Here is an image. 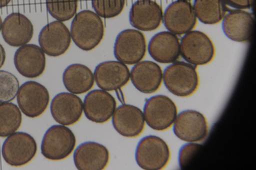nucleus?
<instances>
[{"label":"nucleus","mask_w":256,"mask_h":170,"mask_svg":"<svg viewBox=\"0 0 256 170\" xmlns=\"http://www.w3.org/2000/svg\"><path fill=\"white\" fill-rule=\"evenodd\" d=\"M6 59V52L3 46L0 44V68L4 64Z\"/></svg>","instance_id":"nucleus-32"},{"label":"nucleus","mask_w":256,"mask_h":170,"mask_svg":"<svg viewBox=\"0 0 256 170\" xmlns=\"http://www.w3.org/2000/svg\"><path fill=\"white\" fill-rule=\"evenodd\" d=\"M71 35L66 26L60 21L51 22L41 29L38 43L42 51L50 56L64 54L71 43Z\"/></svg>","instance_id":"nucleus-12"},{"label":"nucleus","mask_w":256,"mask_h":170,"mask_svg":"<svg viewBox=\"0 0 256 170\" xmlns=\"http://www.w3.org/2000/svg\"><path fill=\"white\" fill-rule=\"evenodd\" d=\"M12 0H0V8L6 6Z\"/></svg>","instance_id":"nucleus-33"},{"label":"nucleus","mask_w":256,"mask_h":170,"mask_svg":"<svg viewBox=\"0 0 256 170\" xmlns=\"http://www.w3.org/2000/svg\"><path fill=\"white\" fill-rule=\"evenodd\" d=\"M162 17L160 5L153 0H138L132 5L129 13L130 24L136 29L146 31L157 29Z\"/></svg>","instance_id":"nucleus-16"},{"label":"nucleus","mask_w":256,"mask_h":170,"mask_svg":"<svg viewBox=\"0 0 256 170\" xmlns=\"http://www.w3.org/2000/svg\"><path fill=\"white\" fill-rule=\"evenodd\" d=\"M183 0L189 1V0Z\"/></svg>","instance_id":"nucleus-35"},{"label":"nucleus","mask_w":256,"mask_h":170,"mask_svg":"<svg viewBox=\"0 0 256 170\" xmlns=\"http://www.w3.org/2000/svg\"><path fill=\"white\" fill-rule=\"evenodd\" d=\"M94 76L99 88L112 91L120 89L128 83L130 72L127 66L120 61H106L96 66Z\"/></svg>","instance_id":"nucleus-15"},{"label":"nucleus","mask_w":256,"mask_h":170,"mask_svg":"<svg viewBox=\"0 0 256 170\" xmlns=\"http://www.w3.org/2000/svg\"><path fill=\"white\" fill-rule=\"evenodd\" d=\"M37 145L30 134L17 132L8 136L2 147V155L9 165L18 167L26 165L36 156Z\"/></svg>","instance_id":"nucleus-6"},{"label":"nucleus","mask_w":256,"mask_h":170,"mask_svg":"<svg viewBox=\"0 0 256 170\" xmlns=\"http://www.w3.org/2000/svg\"><path fill=\"white\" fill-rule=\"evenodd\" d=\"M22 121L21 112L12 103L0 104V137H6L16 132Z\"/></svg>","instance_id":"nucleus-26"},{"label":"nucleus","mask_w":256,"mask_h":170,"mask_svg":"<svg viewBox=\"0 0 256 170\" xmlns=\"http://www.w3.org/2000/svg\"><path fill=\"white\" fill-rule=\"evenodd\" d=\"M14 62L16 70L22 76L34 78L44 72L46 59L40 47L36 44H26L16 50Z\"/></svg>","instance_id":"nucleus-14"},{"label":"nucleus","mask_w":256,"mask_h":170,"mask_svg":"<svg viewBox=\"0 0 256 170\" xmlns=\"http://www.w3.org/2000/svg\"><path fill=\"white\" fill-rule=\"evenodd\" d=\"M202 146L201 144L195 142H190L180 147L178 156V164L180 169H184L188 166Z\"/></svg>","instance_id":"nucleus-30"},{"label":"nucleus","mask_w":256,"mask_h":170,"mask_svg":"<svg viewBox=\"0 0 256 170\" xmlns=\"http://www.w3.org/2000/svg\"><path fill=\"white\" fill-rule=\"evenodd\" d=\"M254 0H224L226 5L238 9H246L251 8Z\"/></svg>","instance_id":"nucleus-31"},{"label":"nucleus","mask_w":256,"mask_h":170,"mask_svg":"<svg viewBox=\"0 0 256 170\" xmlns=\"http://www.w3.org/2000/svg\"><path fill=\"white\" fill-rule=\"evenodd\" d=\"M180 54L188 63L196 66L204 65L212 60L215 48L207 34L201 31L192 30L182 38Z\"/></svg>","instance_id":"nucleus-5"},{"label":"nucleus","mask_w":256,"mask_h":170,"mask_svg":"<svg viewBox=\"0 0 256 170\" xmlns=\"http://www.w3.org/2000/svg\"><path fill=\"white\" fill-rule=\"evenodd\" d=\"M193 7L197 18L206 24L219 23L228 10L224 0H194Z\"/></svg>","instance_id":"nucleus-25"},{"label":"nucleus","mask_w":256,"mask_h":170,"mask_svg":"<svg viewBox=\"0 0 256 170\" xmlns=\"http://www.w3.org/2000/svg\"><path fill=\"white\" fill-rule=\"evenodd\" d=\"M164 83L172 94L181 97L193 94L199 85L196 66L184 61H176L167 66L162 73Z\"/></svg>","instance_id":"nucleus-2"},{"label":"nucleus","mask_w":256,"mask_h":170,"mask_svg":"<svg viewBox=\"0 0 256 170\" xmlns=\"http://www.w3.org/2000/svg\"><path fill=\"white\" fill-rule=\"evenodd\" d=\"M2 19L1 16L0 15V31L1 30V29H2Z\"/></svg>","instance_id":"nucleus-34"},{"label":"nucleus","mask_w":256,"mask_h":170,"mask_svg":"<svg viewBox=\"0 0 256 170\" xmlns=\"http://www.w3.org/2000/svg\"><path fill=\"white\" fill-rule=\"evenodd\" d=\"M146 51L144 34L134 29H124L117 35L114 47L116 58L126 64L133 65L140 61Z\"/></svg>","instance_id":"nucleus-8"},{"label":"nucleus","mask_w":256,"mask_h":170,"mask_svg":"<svg viewBox=\"0 0 256 170\" xmlns=\"http://www.w3.org/2000/svg\"><path fill=\"white\" fill-rule=\"evenodd\" d=\"M76 144V137L70 129L62 125H53L44 134L41 153L50 160H62L72 154Z\"/></svg>","instance_id":"nucleus-4"},{"label":"nucleus","mask_w":256,"mask_h":170,"mask_svg":"<svg viewBox=\"0 0 256 170\" xmlns=\"http://www.w3.org/2000/svg\"><path fill=\"white\" fill-rule=\"evenodd\" d=\"M19 82L12 73L0 70V104L13 100L19 89Z\"/></svg>","instance_id":"nucleus-28"},{"label":"nucleus","mask_w":256,"mask_h":170,"mask_svg":"<svg viewBox=\"0 0 256 170\" xmlns=\"http://www.w3.org/2000/svg\"><path fill=\"white\" fill-rule=\"evenodd\" d=\"M161 67L154 62L145 60L137 63L130 73L131 81L139 91L145 94L156 92L162 81Z\"/></svg>","instance_id":"nucleus-21"},{"label":"nucleus","mask_w":256,"mask_h":170,"mask_svg":"<svg viewBox=\"0 0 256 170\" xmlns=\"http://www.w3.org/2000/svg\"><path fill=\"white\" fill-rule=\"evenodd\" d=\"M176 116L173 131L180 140L187 142H198L206 138L208 133V122L200 112L186 110Z\"/></svg>","instance_id":"nucleus-11"},{"label":"nucleus","mask_w":256,"mask_h":170,"mask_svg":"<svg viewBox=\"0 0 256 170\" xmlns=\"http://www.w3.org/2000/svg\"><path fill=\"white\" fill-rule=\"evenodd\" d=\"M148 49L150 56L156 61L172 63L180 55V41L176 34L169 31H161L152 37Z\"/></svg>","instance_id":"nucleus-23"},{"label":"nucleus","mask_w":256,"mask_h":170,"mask_svg":"<svg viewBox=\"0 0 256 170\" xmlns=\"http://www.w3.org/2000/svg\"><path fill=\"white\" fill-rule=\"evenodd\" d=\"M254 22V18L251 13L236 9L226 13L222 20V29L230 40L244 42L250 38Z\"/></svg>","instance_id":"nucleus-22"},{"label":"nucleus","mask_w":256,"mask_h":170,"mask_svg":"<svg viewBox=\"0 0 256 170\" xmlns=\"http://www.w3.org/2000/svg\"><path fill=\"white\" fill-rule=\"evenodd\" d=\"M174 102L168 97L157 95L148 98L144 108V116L147 125L152 129L163 131L170 128L177 116Z\"/></svg>","instance_id":"nucleus-7"},{"label":"nucleus","mask_w":256,"mask_h":170,"mask_svg":"<svg viewBox=\"0 0 256 170\" xmlns=\"http://www.w3.org/2000/svg\"><path fill=\"white\" fill-rule=\"evenodd\" d=\"M1 30L5 42L14 47L27 44L34 34V27L30 20L19 12H13L7 16Z\"/></svg>","instance_id":"nucleus-20"},{"label":"nucleus","mask_w":256,"mask_h":170,"mask_svg":"<svg viewBox=\"0 0 256 170\" xmlns=\"http://www.w3.org/2000/svg\"><path fill=\"white\" fill-rule=\"evenodd\" d=\"M49 13L58 21H67L76 14L78 0H46Z\"/></svg>","instance_id":"nucleus-27"},{"label":"nucleus","mask_w":256,"mask_h":170,"mask_svg":"<svg viewBox=\"0 0 256 170\" xmlns=\"http://www.w3.org/2000/svg\"><path fill=\"white\" fill-rule=\"evenodd\" d=\"M126 0H92V8L100 16L114 17L123 10Z\"/></svg>","instance_id":"nucleus-29"},{"label":"nucleus","mask_w":256,"mask_h":170,"mask_svg":"<svg viewBox=\"0 0 256 170\" xmlns=\"http://www.w3.org/2000/svg\"><path fill=\"white\" fill-rule=\"evenodd\" d=\"M112 123L118 133L128 138L138 136L145 126L142 111L136 106L126 104L116 109L112 115Z\"/></svg>","instance_id":"nucleus-18"},{"label":"nucleus","mask_w":256,"mask_h":170,"mask_svg":"<svg viewBox=\"0 0 256 170\" xmlns=\"http://www.w3.org/2000/svg\"><path fill=\"white\" fill-rule=\"evenodd\" d=\"M110 153L104 145L94 142H86L75 150L74 161L80 170H102L109 162Z\"/></svg>","instance_id":"nucleus-19"},{"label":"nucleus","mask_w":256,"mask_h":170,"mask_svg":"<svg viewBox=\"0 0 256 170\" xmlns=\"http://www.w3.org/2000/svg\"><path fill=\"white\" fill-rule=\"evenodd\" d=\"M17 102L21 111L27 117L40 116L47 108L50 95L47 89L34 81H28L19 87Z\"/></svg>","instance_id":"nucleus-9"},{"label":"nucleus","mask_w":256,"mask_h":170,"mask_svg":"<svg viewBox=\"0 0 256 170\" xmlns=\"http://www.w3.org/2000/svg\"><path fill=\"white\" fill-rule=\"evenodd\" d=\"M170 157L166 142L156 136L148 135L138 143L135 158L138 166L144 170H160L168 165Z\"/></svg>","instance_id":"nucleus-3"},{"label":"nucleus","mask_w":256,"mask_h":170,"mask_svg":"<svg viewBox=\"0 0 256 170\" xmlns=\"http://www.w3.org/2000/svg\"><path fill=\"white\" fill-rule=\"evenodd\" d=\"M162 20L168 31L176 35H182L194 28L197 17L193 5L189 1L176 0L166 8Z\"/></svg>","instance_id":"nucleus-10"},{"label":"nucleus","mask_w":256,"mask_h":170,"mask_svg":"<svg viewBox=\"0 0 256 170\" xmlns=\"http://www.w3.org/2000/svg\"><path fill=\"white\" fill-rule=\"evenodd\" d=\"M50 110L54 120L58 123L70 126L79 121L83 112V103L74 94L62 92L52 100Z\"/></svg>","instance_id":"nucleus-17"},{"label":"nucleus","mask_w":256,"mask_h":170,"mask_svg":"<svg viewBox=\"0 0 256 170\" xmlns=\"http://www.w3.org/2000/svg\"><path fill=\"white\" fill-rule=\"evenodd\" d=\"M104 32L102 19L90 10L80 11L71 23V38L76 45L83 50L90 51L97 46L103 38Z\"/></svg>","instance_id":"nucleus-1"},{"label":"nucleus","mask_w":256,"mask_h":170,"mask_svg":"<svg viewBox=\"0 0 256 170\" xmlns=\"http://www.w3.org/2000/svg\"><path fill=\"white\" fill-rule=\"evenodd\" d=\"M116 107L114 98L106 91L100 89L88 92L83 104L86 117L98 124H102L110 120Z\"/></svg>","instance_id":"nucleus-13"},{"label":"nucleus","mask_w":256,"mask_h":170,"mask_svg":"<svg viewBox=\"0 0 256 170\" xmlns=\"http://www.w3.org/2000/svg\"><path fill=\"white\" fill-rule=\"evenodd\" d=\"M64 87L72 93L82 94L88 91L94 85V74L86 65L79 63L68 66L62 75Z\"/></svg>","instance_id":"nucleus-24"}]
</instances>
